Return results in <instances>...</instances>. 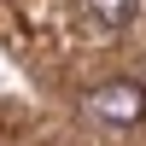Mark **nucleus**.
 Wrapping results in <instances>:
<instances>
[{
  "label": "nucleus",
  "mask_w": 146,
  "mask_h": 146,
  "mask_svg": "<svg viewBox=\"0 0 146 146\" xmlns=\"http://www.w3.org/2000/svg\"><path fill=\"white\" fill-rule=\"evenodd\" d=\"M88 111L105 117V123H140L146 117V88L140 82H105V88H94Z\"/></svg>",
  "instance_id": "nucleus-1"
},
{
  "label": "nucleus",
  "mask_w": 146,
  "mask_h": 146,
  "mask_svg": "<svg viewBox=\"0 0 146 146\" xmlns=\"http://www.w3.org/2000/svg\"><path fill=\"white\" fill-rule=\"evenodd\" d=\"M82 6H88V18H94V23H105V29H123V23L135 18V6H140V0H82Z\"/></svg>",
  "instance_id": "nucleus-2"
}]
</instances>
